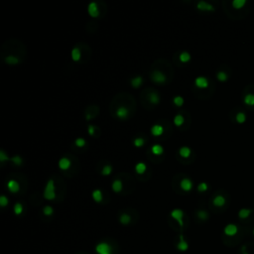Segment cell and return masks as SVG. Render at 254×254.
Wrapping results in <instances>:
<instances>
[{
    "instance_id": "cell-1",
    "label": "cell",
    "mask_w": 254,
    "mask_h": 254,
    "mask_svg": "<svg viewBox=\"0 0 254 254\" xmlns=\"http://www.w3.org/2000/svg\"><path fill=\"white\" fill-rule=\"evenodd\" d=\"M44 197H45L46 200H54L56 198V192H55V184L54 181L50 179L49 181L47 182L45 191H44Z\"/></svg>"
},
{
    "instance_id": "cell-2",
    "label": "cell",
    "mask_w": 254,
    "mask_h": 254,
    "mask_svg": "<svg viewBox=\"0 0 254 254\" xmlns=\"http://www.w3.org/2000/svg\"><path fill=\"white\" fill-rule=\"evenodd\" d=\"M95 251L97 252V254H112V249L105 242H101V243L97 244L96 247H95Z\"/></svg>"
},
{
    "instance_id": "cell-3",
    "label": "cell",
    "mask_w": 254,
    "mask_h": 254,
    "mask_svg": "<svg viewBox=\"0 0 254 254\" xmlns=\"http://www.w3.org/2000/svg\"><path fill=\"white\" fill-rule=\"evenodd\" d=\"M171 216H172L174 220H176L178 221L179 225L183 227V225H184V221H183V216H184V212H183L182 209H173L172 212H171Z\"/></svg>"
},
{
    "instance_id": "cell-4",
    "label": "cell",
    "mask_w": 254,
    "mask_h": 254,
    "mask_svg": "<svg viewBox=\"0 0 254 254\" xmlns=\"http://www.w3.org/2000/svg\"><path fill=\"white\" fill-rule=\"evenodd\" d=\"M151 78H152V81L156 83H164L166 82V75L160 71H154Z\"/></svg>"
},
{
    "instance_id": "cell-5",
    "label": "cell",
    "mask_w": 254,
    "mask_h": 254,
    "mask_svg": "<svg viewBox=\"0 0 254 254\" xmlns=\"http://www.w3.org/2000/svg\"><path fill=\"white\" fill-rule=\"evenodd\" d=\"M194 85H196L197 87L201 89H205L206 87H209V79L205 77H198L196 79H194Z\"/></svg>"
},
{
    "instance_id": "cell-6",
    "label": "cell",
    "mask_w": 254,
    "mask_h": 254,
    "mask_svg": "<svg viewBox=\"0 0 254 254\" xmlns=\"http://www.w3.org/2000/svg\"><path fill=\"white\" fill-rule=\"evenodd\" d=\"M87 11H89V14L93 18L98 17L99 15V9H98V5L97 3L95 2H90L89 4V7H87Z\"/></svg>"
},
{
    "instance_id": "cell-7",
    "label": "cell",
    "mask_w": 254,
    "mask_h": 254,
    "mask_svg": "<svg viewBox=\"0 0 254 254\" xmlns=\"http://www.w3.org/2000/svg\"><path fill=\"white\" fill-rule=\"evenodd\" d=\"M224 233L226 234L227 236H233V235H235V234L237 233L238 231V227H237V225L236 224H233V223H229L227 224L224 227Z\"/></svg>"
},
{
    "instance_id": "cell-8",
    "label": "cell",
    "mask_w": 254,
    "mask_h": 254,
    "mask_svg": "<svg viewBox=\"0 0 254 254\" xmlns=\"http://www.w3.org/2000/svg\"><path fill=\"white\" fill-rule=\"evenodd\" d=\"M197 8L201 11H213L214 7L210 3H208L205 1H200L197 4Z\"/></svg>"
},
{
    "instance_id": "cell-9",
    "label": "cell",
    "mask_w": 254,
    "mask_h": 254,
    "mask_svg": "<svg viewBox=\"0 0 254 254\" xmlns=\"http://www.w3.org/2000/svg\"><path fill=\"white\" fill-rule=\"evenodd\" d=\"M180 186H181V189L183 191H185V192H190V191L192 190V188H193V182L191 181L190 179L185 178L181 181Z\"/></svg>"
},
{
    "instance_id": "cell-10",
    "label": "cell",
    "mask_w": 254,
    "mask_h": 254,
    "mask_svg": "<svg viewBox=\"0 0 254 254\" xmlns=\"http://www.w3.org/2000/svg\"><path fill=\"white\" fill-rule=\"evenodd\" d=\"M7 188L11 193H18L20 190V185L17 181L15 180H10L7 183Z\"/></svg>"
},
{
    "instance_id": "cell-11",
    "label": "cell",
    "mask_w": 254,
    "mask_h": 254,
    "mask_svg": "<svg viewBox=\"0 0 254 254\" xmlns=\"http://www.w3.org/2000/svg\"><path fill=\"white\" fill-rule=\"evenodd\" d=\"M128 115H129V110L125 106H120L116 109V116L118 118L125 119L128 117Z\"/></svg>"
},
{
    "instance_id": "cell-12",
    "label": "cell",
    "mask_w": 254,
    "mask_h": 254,
    "mask_svg": "<svg viewBox=\"0 0 254 254\" xmlns=\"http://www.w3.org/2000/svg\"><path fill=\"white\" fill-rule=\"evenodd\" d=\"M151 133H152V135L155 137L161 136V135L164 133V127H163L161 124H155L152 126V128H151Z\"/></svg>"
},
{
    "instance_id": "cell-13",
    "label": "cell",
    "mask_w": 254,
    "mask_h": 254,
    "mask_svg": "<svg viewBox=\"0 0 254 254\" xmlns=\"http://www.w3.org/2000/svg\"><path fill=\"white\" fill-rule=\"evenodd\" d=\"M225 198L223 196H221V194H217V196L214 197L213 201H212V204L217 206V208H220V206H223L225 205Z\"/></svg>"
},
{
    "instance_id": "cell-14",
    "label": "cell",
    "mask_w": 254,
    "mask_h": 254,
    "mask_svg": "<svg viewBox=\"0 0 254 254\" xmlns=\"http://www.w3.org/2000/svg\"><path fill=\"white\" fill-rule=\"evenodd\" d=\"M59 167L61 170H67L71 167V161L70 159H67L66 157L61 158L59 161Z\"/></svg>"
},
{
    "instance_id": "cell-15",
    "label": "cell",
    "mask_w": 254,
    "mask_h": 254,
    "mask_svg": "<svg viewBox=\"0 0 254 254\" xmlns=\"http://www.w3.org/2000/svg\"><path fill=\"white\" fill-rule=\"evenodd\" d=\"M177 247H178L179 250H180V251H186V250L189 248V245H188V243H187V241L185 240L184 235H183V234L180 235V241H179Z\"/></svg>"
},
{
    "instance_id": "cell-16",
    "label": "cell",
    "mask_w": 254,
    "mask_h": 254,
    "mask_svg": "<svg viewBox=\"0 0 254 254\" xmlns=\"http://www.w3.org/2000/svg\"><path fill=\"white\" fill-rule=\"evenodd\" d=\"M243 102L248 106H253L254 105V93L245 94L243 97Z\"/></svg>"
},
{
    "instance_id": "cell-17",
    "label": "cell",
    "mask_w": 254,
    "mask_h": 254,
    "mask_svg": "<svg viewBox=\"0 0 254 254\" xmlns=\"http://www.w3.org/2000/svg\"><path fill=\"white\" fill-rule=\"evenodd\" d=\"M231 4H232V7L234 9L239 10L247 4V1H246V0H233Z\"/></svg>"
},
{
    "instance_id": "cell-18",
    "label": "cell",
    "mask_w": 254,
    "mask_h": 254,
    "mask_svg": "<svg viewBox=\"0 0 254 254\" xmlns=\"http://www.w3.org/2000/svg\"><path fill=\"white\" fill-rule=\"evenodd\" d=\"M148 99L151 103H153V104H158L159 101H160V96H159V94L155 93V91H152V93L148 95Z\"/></svg>"
},
{
    "instance_id": "cell-19",
    "label": "cell",
    "mask_w": 254,
    "mask_h": 254,
    "mask_svg": "<svg viewBox=\"0 0 254 254\" xmlns=\"http://www.w3.org/2000/svg\"><path fill=\"white\" fill-rule=\"evenodd\" d=\"M82 58V52L78 48H74L73 51H71V59L74 60V62L79 61Z\"/></svg>"
},
{
    "instance_id": "cell-20",
    "label": "cell",
    "mask_w": 254,
    "mask_h": 254,
    "mask_svg": "<svg viewBox=\"0 0 254 254\" xmlns=\"http://www.w3.org/2000/svg\"><path fill=\"white\" fill-rule=\"evenodd\" d=\"M246 119H247V116H246V114L243 112V111H239V112L236 113V115H235V120L237 123H239V124L244 123L246 121Z\"/></svg>"
},
{
    "instance_id": "cell-21",
    "label": "cell",
    "mask_w": 254,
    "mask_h": 254,
    "mask_svg": "<svg viewBox=\"0 0 254 254\" xmlns=\"http://www.w3.org/2000/svg\"><path fill=\"white\" fill-rule=\"evenodd\" d=\"M122 188H123V185H122V181L121 180H115L112 183V190L114 191L115 193L121 192Z\"/></svg>"
},
{
    "instance_id": "cell-22",
    "label": "cell",
    "mask_w": 254,
    "mask_h": 254,
    "mask_svg": "<svg viewBox=\"0 0 254 254\" xmlns=\"http://www.w3.org/2000/svg\"><path fill=\"white\" fill-rule=\"evenodd\" d=\"M151 151H152V153L154 155H157V156H159V155H162L163 154V152H164V149H163V147L161 145L155 144V145L152 146Z\"/></svg>"
},
{
    "instance_id": "cell-23",
    "label": "cell",
    "mask_w": 254,
    "mask_h": 254,
    "mask_svg": "<svg viewBox=\"0 0 254 254\" xmlns=\"http://www.w3.org/2000/svg\"><path fill=\"white\" fill-rule=\"evenodd\" d=\"M179 154H180L181 157H183V158H188L191 155V149L189 147H186V146L181 147L180 150H179Z\"/></svg>"
},
{
    "instance_id": "cell-24",
    "label": "cell",
    "mask_w": 254,
    "mask_h": 254,
    "mask_svg": "<svg viewBox=\"0 0 254 254\" xmlns=\"http://www.w3.org/2000/svg\"><path fill=\"white\" fill-rule=\"evenodd\" d=\"M142 83H143V78L141 77H136V78H133L131 79V85H132L134 89H138Z\"/></svg>"
},
{
    "instance_id": "cell-25",
    "label": "cell",
    "mask_w": 254,
    "mask_h": 254,
    "mask_svg": "<svg viewBox=\"0 0 254 254\" xmlns=\"http://www.w3.org/2000/svg\"><path fill=\"white\" fill-rule=\"evenodd\" d=\"M252 212V209H241L239 212H238V216L239 218H247L250 213Z\"/></svg>"
},
{
    "instance_id": "cell-26",
    "label": "cell",
    "mask_w": 254,
    "mask_h": 254,
    "mask_svg": "<svg viewBox=\"0 0 254 254\" xmlns=\"http://www.w3.org/2000/svg\"><path fill=\"white\" fill-rule=\"evenodd\" d=\"M146 169H147V166L145 163H143V162L138 163V164H136V166H135V171H136L138 174H144Z\"/></svg>"
},
{
    "instance_id": "cell-27",
    "label": "cell",
    "mask_w": 254,
    "mask_h": 254,
    "mask_svg": "<svg viewBox=\"0 0 254 254\" xmlns=\"http://www.w3.org/2000/svg\"><path fill=\"white\" fill-rule=\"evenodd\" d=\"M93 198L94 200V201L96 202H100L102 201V193L100 190H94L93 192Z\"/></svg>"
},
{
    "instance_id": "cell-28",
    "label": "cell",
    "mask_w": 254,
    "mask_h": 254,
    "mask_svg": "<svg viewBox=\"0 0 254 254\" xmlns=\"http://www.w3.org/2000/svg\"><path fill=\"white\" fill-rule=\"evenodd\" d=\"M216 78H217V79L220 82H226L228 79V75H227V74L225 73V71H218V73L216 74Z\"/></svg>"
},
{
    "instance_id": "cell-29",
    "label": "cell",
    "mask_w": 254,
    "mask_h": 254,
    "mask_svg": "<svg viewBox=\"0 0 254 254\" xmlns=\"http://www.w3.org/2000/svg\"><path fill=\"white\" fill-rule=\"evenodd\" d=\"M184 122H185L184 116L181 115V114H178L174 117V124L176 126H181V125L184 124Z\"/></svg>"
},
{
    "instance_id": "cell-30",
    "label": "cell",
    "mask_w": 254,
    "mask_h": 254,
    "mask_svg": "<svg viewBox=\"0 0 254 254\" xmlns=\"http://www.w3.org/2000/svg\"><path fill=\"white\" fill-rule=\"evenodd\" d=\"M5 62L8 64V65H17L19 63L18 58H16L15 56H8V57L5 58Z\"/></svg>"
},
{
    "instance_id": "cell-31",
    "label": "cell",
    "mask_w": 254,
    "mask_h": 254,
    "mask_svg": "<svg viewBox=\"0 0 254 254\" xmlns=\"http://www.w3.org/2000/svg\"><path fill=\"white\" fill-rule=\"evenodd\" d=\"M119 220H120V222L122 224H128L129 222L131 221V216H129V214H127V213H122L121 216H120V218H119Z\"/></svg>"
},
{
    "instance_id": "cell-32",
    "label": "cell",
    "mask_w": 254,
    "mask_h": 254,
    "mask_svg": "<svg viewBox=\"0 0 254 254\" xmlns=\"http://www.w3.org/2000/svg\"><path fill=\"white\" fill-rule=\"evenodd\" d=\"M179 59H180V61L182 63H187L191 60V55L188 53V52H183V53H181L180 56H179Z\"/></svg>"
},
{
    "instance_id": "cell-33",
    "label": "cell",
    "mask_w": 254,
    "mask_h": 254,
    "mask_svg": "<svg viewBox=\"0 0 254 254\" xmlns=\"http://www.w3.org/2000/svg\"><path fill=\"white\" fill-rule=\"evenodd\" d=\"M173 102L175 103V105L182 106L183 104H184V98H183L182 96H180V95H178V96H175L173 98Z\"/></svg>"
},
{
    "instance_id": "cell-34",
    "label": "cell",
    "mask_w": 254,
    "mask_h": 254,
    "mask_svg": "<svg viewBox=\"0 0 254 254\" xmlns=\"http://www.w3.org/2000/svg\"><path fill=\"white\" fill-rule=\"evenodd\" d=\"M23 212V206L22 205L20 204V202H17V204L14 205V212L16 216H19V214H21Z\"/></svg>"
},
{
    "instance_id": "cell-35",
    "label": "cell",
    "mask_w": 254,
    "mask_h": 254,
    "mask_svg": "<svg viewBox=\"0 0 254 254\" xmlns=\"http://www.w3.org/2000/svg\"><path fill=\"white\" fill-rule=\"evenodd\" d=\"M112 172V167L109 166V165H106L103 167V169L101 170V174L103 175V176H108V175H110V173Z\"/></svg>"
},
{
    "instance_id": "cell-36",
    "label": "cell",
    "mask_w": 254,
    "mask_h": 254,
    "mask_svg": "<svg viewBox=\"0 0 254 254\" xmlns=\"http://www.w3.org/2000/svg\"><path fill=\"white\" fill-rule=\"evenodd\" d=\"M209 189V186H208V184H206L205 182H201L200 185L198 186V192H201V193H204V192H205L206 190Z\"/></svg>"
},
{
    "instance_id": "cell-37",
    "label": "cell",
    "mask_w": 254,
    "mask_h": 254,
    "mask_svg": "<svg viewBox=\"0 0 254 254\" xmlns=\"http://www.w3.org/2000/svg\"><path fill=\"white\" fill-rule=\"evenodd\" d=\"M133 144L135 147H142L145 144V140L143 138H136V139H134Z\"/></svg>"
},
{
    "instance_id": "cell-38",
    "label": "cell",
    "mask_w": 254,
    "mask_h": 254,
    "mask_svg": "<svg viewBox=\"0 0 254 254\" xmlns=\"http://www.w3.org/2000/svg\"><path fill=\"white\" fill-rule=\"evenodd\" d=\"M198 218H201V220H205L206 218L209 217V213L205 212V210H198Z\"/></svg>"
},
{
    "instance_id": "cell-39",
    "label": "cell",
    "mask_w": 254,
    "mask_h": 254,
    "mask_svg": "<svg viewBox=\"0 0 254 254\" xmlns=\"http://www.w3.org/2000/svg\"><path fill=\"white\" fill-rule=\"evenodd\" d=\"M43 212H44V214H45V216H51V214H53L54 209H53V208H52V206L46 205L45 208H44V209H43Z\"/></svg>"
},
{
    "instance_id": "cell-40",
    "label": "cell",
    "mask_w": 254,
    "mask_h": 254,
    "mask_svg": "<svg viewBox=\"0 0 254 254\" xmlns=\"http://www.w3.org/2000/svg\"><path fill=\"white\" fill-rule=\"evenodd\" d=\"M74 144H75V146H78V147H79V148H82V147H83V146L85 145V140L83 138H78V139H75Z\"/></svg>"
},
{
    "instance_id": "cell-41",
    "label": "cell",
    "mask_w": 254,
    "mask_h": 254,
    "mask_svg": "<svg viewBox=\"0 0 254 254\" xmlns=\"http://www.w3.org/2000/svg\"><path fill=\"white\" fill-rule=\"evenodd\" d=\"M10 160L13 162L15 165H17V166L22 164V159H21V157H20V156H14V157H12Z\"/></svg>"
},
{
    "instance_id": "cell-42",
    "label": "cell",
    "mask_w": 254,
    "mask_h": 254,
    "mask_svg": "<svg viewBox=\"0 0 254 254\" xmlns=\"http://www.w3.org/2000/svg\"><path fill=\"white\" fill-rule=\"evenodd\" d=\"M8 198L5 197V196H1L0 197V205L2 206V208H4V206H6L8 205Z\"/></svg>"
},
{
    "instance_id": "cell-43",
    "label": "cell",
    "mask_w": 254,
    "mask_h": 254,
    "mask_svg": "<svg viewBox=\"0 0 254 254\" xmlns=\"http://www.w3.org/2000/svg\"><path fill=\"white\" fill-rule=\"evenodd\" d=\"M7 160H9V158H8V156L5 154V152H4L3 150L0 151V162H5Z\"/></svg>"
},
{
    "instance_id": "cell-44",
    "label": "cell",
    "mask_w": 254,
    "mask_h": 254,
    "mask_svg": "<svg viewBox=\"0 0 254 254\" xmlns=\"http://www.w3.org/2000/svg\"><path fill=\"white\" fill-rule=\"evenodd\" d=\"M94 126H93V125H89V127H87V131H89V135H91V136H93V135L94 134Z\"/></svg>"
},
{
    "instance_id": "cell-45",
    "label": "cell",
    "mask_w": 254,
    "mask_h": 254,
    "mask_svg": "<svg viewBox=\"0 0 254 254\" xmlns=\"http://www.w3.org/2000/svg\"><path fill=\"white\" fill-rule=\"evenodd\" d=\"M253 234H254V229H253Z\"/></svg>"
}]
</instances>
